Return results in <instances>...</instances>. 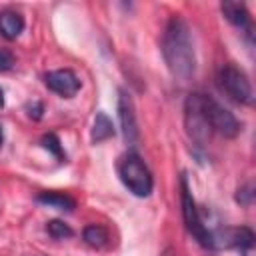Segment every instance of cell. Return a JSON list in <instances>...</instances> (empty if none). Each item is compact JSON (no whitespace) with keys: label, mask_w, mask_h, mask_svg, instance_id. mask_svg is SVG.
Instances as JSON below:
<instances>
[{"label":"cell","mask_w":256,"mask_h":256,"mask_svg":"<svg viewBox=\"0 0 256 256\" xmlns=\"http://www.w3.org/2000/svg\"><path fill=\"white\" fill-rule=\"evenodd\" d=\"M162 54L174 78L186 82L196 72V54L188 24L180 16H172L162 36Z\"/></svg>","instance_id":"1"},{"label":"cell","mask_w":256,"mask_h":256,"mask_svg":"<svg viewBox=\"0 0 256 256\" xmlns=\"http://www.w3.org/2000/svg\"><path fill=\"white\" fill-rule=\"evenodd\" d=\"M118 176L122 184L134 194V196H150L154 188V178L144 160L136 152H128L118 162Z\"/></svg>","instance_id":"2"},{"label":"cell","mask_w":256,"mask_h":256,"mask_svg":"<svg viewBox=\"0 0 256 256\" xmlns=\"http://www.w3.org/2000/svg\"><path fill=\"white\" fill-rule=\"evenodd\" d=\"M184 126L190 140L204 146L212 138V128L202 110V92H192L184 102Z\"/></svg>","instance_id":"3"},{"label":"cell","mask_w":256,"mask_h":256,"mask_svg":"<svg viewBox=\"0 0 256 256\" xmlns=\"http://www.w3.org/2000/svg\"><path fill=\"white\" fill-rule=\"evenodd\" d=\"M218 86L238 104H252V86L248 76L234 64H224L218 70Z\"/></svg>","instance_id":"4"},{"label":"cell","mask_w":256,"mask_h":256,"mask_svg":"<svg viewBox=\"0 0 256 256\" xmlns=\"http://www.w3.org/2000/svg\"><path fill=\"white\" fill-rule=\"evenodd\" d=\"M202 110H204V116L212 128V132H218L224 138H234L240 134V122L236 120V116L228 108L218 104L214 98L202 94Z\"/></svg>","instance_id":"5"},{"label":"cell","mask_w":256,"mask_h":256,"mask_svg":"<svg viewBox=\"0 0 256 256\" xmlns=\"http://www.w3.org/2000/svg\"><path fill=\"white\" fill-rule=\"evenodd\" d=\"M180 186H182V216H184V224H186V230L204 246V248H212V232L204 226L202 218H200V212L196 208V202L190 194V188H188V182L186 178L182 176L180 180Z\"/></svg>","instance_id":"6"},{"label":"cell","mask_w":256,"mask_h":256,"mask_svg":"<svg viewBox=\"0 0 256 256\" xmlns=\"http://www.w3.org/2000/svg\"><path fill=\"white\" fill-rule=\"evenodd\" d=\"M118 116H120V126H122V136L128 146H136L140 138L138 122H136V112H134V102L130 94L120 88L118 90Z\"/></svg>","instance_id":"7"},{"label":"cell","mask_w":256,"mask_h":256,"mask_svg":"<svg viewBox=\"0 0 256 256\" xmlns=\"http://www.w3.org/2000/svg\"><path fill=\"white\" fill-rule=\"evenodd\" d=\"M44 82H46V86H48L52 92H56V94H60V96H64V98L74 96V94L80 90V86H82V84H80V78H78L72 70H68V68L48 72V74L44 76Z\"/></svg>","instance_id":"8"},{"label":"cell","mask_w":256,"mask_h":256,"mask_svg":"<svg viewBox=\"0 0 256 256\" xmlns=\"http://www.w3.org/2000/svg\"><path fill=\"white\" fill-rule=\"evenodd\" d=\"M24 30V16L18 10L6 8L0 12V36L6 40H16Z\"/></svg>","instance_id":"9"},{"label":"cell","mask_w":256,"mask_h":256,"mask_svg":"<svg viewBox=\"0 0 256 256\" xmlns=\"http://www.w3.org/2000/svg\"><path fill=\"white\" fill-rule=\"evenodd\" d=\"M220 10H222L224 18H226L230 24H234V26H238V28H250V14H248V10H246L244 4L226 0V2L220 4Z\"/></svg>","instance_id":"10"},{"label":"cell","mask_w":256,"mask_h":256,"mask_svg":"<svg viewBox=\"0 0 256 256\" xmlns=\"http://www.w3.org/2000/svg\"><path fill=\"white\" fill-rule=\"evenodd\" d=\"M38 202L50 208H56V210H64V212H72L76 208V200L64 192H40Z\"/></svg>","instance_id":"11"},{"label":"cell","mask_w":256,"mask_h":256,"mask_svg":"<svg viewBox=\"0 0 256 256\" xmlns=\"http://www.w3.org/2000/svg\"><path fill=\"white\" fill-rule=\"evenodd\" d=\"M112 136H114V124H112V120H110L104 112H96L94 126H92V134H90L92 142H94V144H100V142H104V140H108V138H112Z\"/></svg>","instance_id":"12"},{"label":"cell","mask_w":256,"mask_h":256,"mask_svg":"<svg viewBox=\"0 0 256 256\" xmlns=\"http://www.w3.org/2000/svg\"><path fill=\"white\" fill-rule=\"evenodd\" d=\"M82 238H84V242H86L88 246H92V248H104V246H108V242H110L108 230H106L104 226H100V224H88V226L84 228V232H82Z\"/></svg>","instance_id":"13"},{"label":"cell","mask_w":256,"mask_h":256,"mask_svg":"<svg viewBox=\"0 0 256 256\" xmlns=\"http://www.w3.org/2000/svg\"><path fill=\"white\" fill-rule=\"evenodd\" d=\"M46 232L52 238H56V240H64V238H72L74 236L72 228L68 224H64L62 220H50V222H46Z\"/></svg>","instance_id":"14"},{"label":"cell","mask_w":256,"mask_h":256,"mask_svg":"<svg viewBox=\"0 0 256 256\" xmlns=\"http://www.w3.org/2000/svg\"><path fill=\"white\" fill-rule=\"evenodd\" d=\"M42 146H44L46 150H50L56 158H60V160L64 158V152H62V146H60V140H58L56 134H52V132H50V134H44V136H42Z\"/></svg>","instance_id":"15"},{"label":"cell","mask_w":256,"mask_h":256,"mask_svg":"<svg viewBox=\"0 0 256 256\" xmlns=\"http://www.w3.org/2000/svg\"><path fill=\"white\" fill-rule=\"evenodd\" d=\"M254 200V186L252 184H246L242 188H238V194H236V202H240L242 206H250Z\"/></svg>","instance_id":"16"},{"label":"cell","mask_w":256,"mask_h":256,"mask_svg":"<svg viewBox=\"0 0 256 256\" xmlns=\"http://www.w3.org/2000/svg\"><path fill=\"white\" fill-rule=\"evenodd\" d=\"M14 54L8 48H0V72H8L14 66Z\"/></svg>","instance_id":"17"},{"label":"cell","mask_w":256,"mask_h":256,"mask_svg":"<svg viewBox=\"0 0 256 256\" xmlns=\"http://www.w3.org/2000/svg\"><path fill=\"white\" fill-rule=\"evenodd\" d=\"M42 112H44L42 102H34V104L28 106V116L34 118V120H40V118H42Z\"/></svg>","instance_id":"18"},{"label":"cell","mask_w":256,"mask_h":256,"mask_svg":"<svg viewBox=\"0 0 256 256\" xmlns=\"http://www.w3.org/2000/svg\"><path fill=\"white\" fill-rule=\"evenodd\" d=\"M160 256H178V254H176V252H174L172 248H166V250H164V252H162Z\"/></svg>","instance_id":"19"},{"label":"cell","mask_w":256,"mask_h":256,"mask_svg":"<svg viewBox=\"0 0 256 256\" xmlns=\"http://www.w3.org/2000/svg\"><path fill=\"white\" fill-rule=\"evenodd\" d=\"M2 106H4V90L0 88V108H2Z\"/></svg>","instance_id":"20"},{"label":"cell","mask_w":256,"mask_h":256,"mask_svg":"<svg viewBox=\"0 0 256 256\" xmlns=\"http://www.w3.org/2000/svg\"><path fill=\"white\" fill-rule=\"evenodd\" d=\"M2 142H4V132H2V126H0V146H2Z\"/></svg>","instance_id":"21"}]
</instances>
